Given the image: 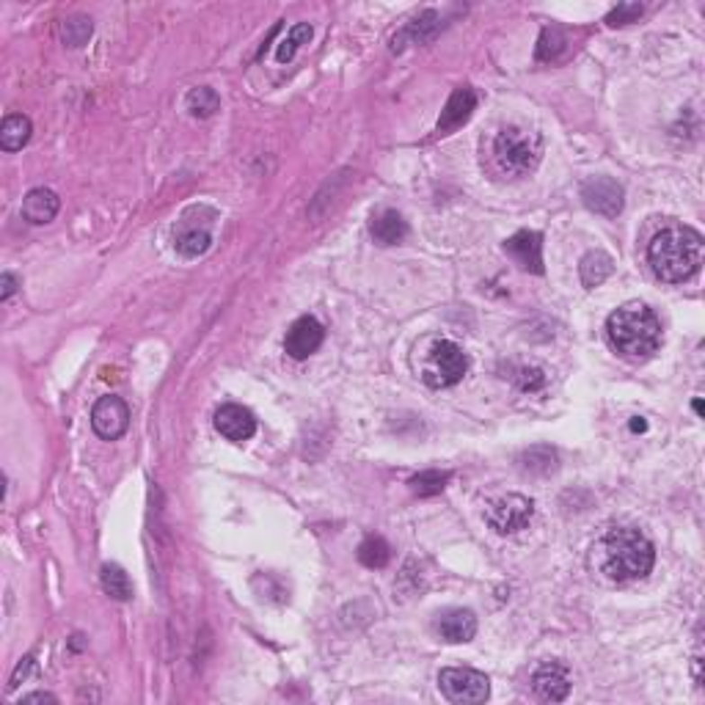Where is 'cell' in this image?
I'll use <instances>...</instances> for the list:
<instances>
[{"label": "cell", "mask_w": 705, "mask_h": 705, "mask_svg": "<svg viewBox=\"0 0 705 705\" xmlns=\"http://www.w3.org/2000/svg\"><path fill=\"white\" fill-rule=\"evenodd\" d=\"M637 17H642V6H639V4H620V6H617V9L606 17V22H609L611 28H620V25L634 22Z\"/></svg>", "instance_id": "cell-31"}, {"label": "cell", "mask_w": 705, "mask_h": 705, "mask_svg": "<svg viewBox=\"0 0 705 705\" xmlns=\"http://www.w3.org/2000/svg\"><path fill=\"white\" fill-rule=\"evenodd\" d=\"M33 670H36V658H33V656H25V658L20 661V665H17L12 681H9V689H17L20 681H28V678L33 675Z\"/></svg>", "instance_id": "cell-32"}, {"label": "cell", "mask_w": 705, "mask_h": 705, "mask_svg": "<svg viewBox=\"0 0 705 705\" xmlns=\"http://www.w3.org/2000/svg\"><path fill=\"white\" fill-rule=\"evenodd\" d=\"M562 48H565V33L559 28H543L540 41H538V58L540 61H554Z\"/></svg>", "instance_id": "cell-29"}, {"label": "cell", "mask_w": 705, "mask_h": 705, "mask_svg": "<svg viewBox=\"0 0 705 705\" xmlns=\"http://www.w3.org/2000/svg\"><path fill=\"white\" fill-rule=\"evenodd\" d=\"M515 383H518V388H523V391H538V388L546 386V375H543V370H538V367H523V370H518Z\"/></svg>", "instance_id": "cell-30"}, {"label": "cell", "mask_w": 705, "mask_h": 705, "mask_svg": "<svg viewBox=\"0 0 705 705\" xmlns=\"http://www.w3.org/2000/svg\"><path fill=\"white\" fill-rule=\"evenodd\" d=\"M535 515V502L523 494H507L485 507V521L496 535H515L529 526Z\"/></svg>", "instance_id": "cell-7"}, {"label": "cell", "mask_w": 705, "mask_h": 705, "mask_svg": "<svg viewBox=\"0 0 705 705\" xmlns=\"http://www.w3.org/2000/svg\"><path fill=\"white\" fill-rule=\"evenodd\" d=\"M438 637L450 645H463L477 637V617L471 609H450L438 617L435 623Z\"/></svg>", "instance_id": "cell-15"}, {"label": "cell", "mask_w": 705, "mask_h": 705, "mask_svg": "<svg viewBox=\"0 0 705 705\" xmlns=\"http://www.w3.org/2000/svg\"><path fill=\"white\" fill-rule=\"evenodd\" d=\"M438 689L455 705H477L491 694V681L485 673L471 667H447L438 675Z\"/></svg>", "instance_id": "cell-6"}, {"label": "cell", "mask_w": 705, "mask_h": 705, "mask_svg": "<svg viewBox=\"0 0 705 705\" xmlns=\"http://www.w3.org/2000/svg\"><path fill=\"white\" fill-rule=\"evenodd\" d=\"M370 235L378 245H397V243L406 240L408 224L397 210H380L378 215H372Z\"/></svg>", "instance_id": "cell-18"}, {"label": "cell", "mask_w": 705, "mask_h": 705, "mask_svg": "<svg viewBox=\"0 0 705 705\" xmlns=\"http://www.w3.org/2000/svg\"><path fill=\"white\" fill-rule=\"evenodd\" d=\"M450 477H452L450 471L430 469V471H422V474L411 477L408 485H411V491H414L416 496H435V494H441V491L447 488Z\"/></svg>", "instance_id": "cell-24"}, {"label": "cell", "mask_w": 705, "mask_h": 705, "mask_svg": "<svg viewBox=\"0 0 705 705\" xmlns=\"http://www.w3.org/2000/svg\"><path fill=\"white\" fill-rule=\"evenodd\" d=\"M20 702H58V697L56 694H50V692H31V694H25Z\"/></svg>", "instance_id": "cell-34"}, {"label": "cell", "mask_w": 705, "mask_h": 705, "mask_svg": "<svg viewBox=\"0 0 705 705\" xmlns=\"http://www.w3.org/2000/svg\"><path fill=\"white\" fill-rule=\"evenodd\" d=\"M210 227L212 220H204V224H196L193 220V212H188L180 224L174 229V248L180 251L185 259H196L201 254L210 251L212 245V235H210Z\"/></svg>", "instance_id": "cell-12"}, {"label": "cell", "mask_w": 705, "mask_h": 705, "mask_svg": "<svg viewBox=\"0 0 705 705\" xmlns=\"http://www.w3.org/2000/svg\"><path fill=\"white\" fill-rule=\"evenodd\" d=\"M92 427L103 441H116L127 433L129 427V408L121 397H100L94 411H92Z\"/></svg>", "instance_id": "cell-9"}, {"label": "cell", "mask_w": 705, "mask_h": 705, "mask_svg": "<svg viewBox=\"0 0 705 705\" xmlns=\"http://www.w3.org/2000/svg\"><path fill=\"white\" fill-rule=\"evenodd\" d=\"M474 108H477V94L471 92V88H455L452 97L444 105V111H441L438 136H450L452 129H458L463 121H469Z\"/></svg>", "instance_id": "cell-16"}, {"label": "cell", "mask_w": 705, "mask_h": 705, "mask_svg": "<svg viewBox=\"0 0 705 705\" xmlns=\"http://www.w3.org/2000/svg\"><path fill=\"white\" fill-rule=\"evenodd\" d=\"M308 39H312V25H308V22L292 25L290 33H287L284 41H281V48L276 50V61H279V64H290V61L295 58V53L303 48V41H308Z\"/></svg>", "instance_id": "cell-26"}, {"label": "cell", "mask_w": 705, "mask_h": 705, "mask_svg": "<svg viewBox=\"0 0 705 705\" xmlns=\"http://www.w3.org/2000/svg\"><path fill=\"white\" fill-rule=\"evenodd\" d=\"M609 344L629 361L650 359L661 347V320L639 300L623 303L606 320Z\"/></svg>", "instance_id": "cell-3"}, {"label": "cell", "mask_w": 705, "mask_h": 705, "mask_svg": "<svg viewBox=\"0 0 705 705\" xmlns=\"http://www.w3.org/2000/svg\"><path fill=\"white\" fill-rule=\"evenodd\" d=\"M58 196L50 188H33L25 199H22V218L33 227L50 224V220L58 215Z\"/></svg>", "instance_id": "cell-17"}, {"label": "cell", "mask_w": 705, "mask_h": 705, "mask_svg": "<svg viewBox=\"0 0 705 705\" xmlns=\"http://www.w3.org/2000/svg\"><path fill=\"white\" fill-rule=\"evenodd\" d=\"M100 585L113 601H129L132 598V582L124 573L121 565H103L100 570Z\"/></svg>", "instance_id": "cell-22"}, {"label": "cell", "mask_w": 705, "mask_h": 705, "mask_svg": "<svg viewBox=\"0 0 705 705\" xmlns=\"http://www.w3.org/2000/svg\"><path fill=\"white\" fill-rule=\"evenodd\" d=\"M504 251L515 259V264L526 273H535L540 276L546 268H543V235L540 232H515L507 243H504Z\"/></svg>", "instance_id": "cell-11"}, {"label": "cell", "mask_w": 705, "mask_h": 705, "mask_svg": "<svg viewBox=\"0 0 705 705\" xmlns=\"http://www.w3.org/2000/svg\"><path fill=\"white\" fill-rule=\"evenodd\" d=\"M494 157L507 176H515L518 180V176L532 174L540 165L543 138L529 127L507 124L496 132V138H494Z\"/></svg>", "instance_id": "cell-4"}, {"label": "cell", "mask_w": 705, "mask_h": 705, "mask_svg": "<svg viewBox=\"0 0 705 705\" xmlns=\"http://www.w3.org/2000/svg\"><path fill=\"white\" fill-rule=\"evenodd\" d=\"M582 201L595 215L617 218L623 212L626 193H623V185L611 180V176H590V180L582 183Z\"/></svg>", "instance_id": "cell-8"}, {"label": "cell", "mask_w": 705, "mask_h": 705, "mask_svg": "<svg viewBox=\"0 0 705 705\" xmlns=\"http://www.w3.org/2000/svg\"><path fill=\"white\" fill-rule=\"evenodd\" d=\"M656 549L645 532L634 526H614L593 543L590 565L611 585H629L645 579L653 570Z\"/></svg>", "instance_id": "cell-1"}, {"label": "cell", "mask_w": 705, "mask_h": 705, "mask_svg": "<svg viewBox=\"0 0 705 705\" xmlns=\"http://www.w3.org/2000/svg\"><path fill=\"white\" fill-rule=\"evenodd\" d=\"M185 105H188L191 116H196V119H207V116H212V113L220 108V97L215 94V88H210V85H199V88H193V92L188 94Z\"/></svg>", "instance_id": "cell-25"}, {"label": "cell", "mask_w": 705, "mask_h": 705, "mask_svg": "<svg viewBox=\"0 0 705 705\" xmlns=\"http://www.w3.org/2000/svg\"><path fill=\"white\" fill-rule=\"evenodd\" d=\"M31 132H33V124L28 116L9 113L4 119V124H0V147H4V152H20L31 141Z\"/></svg>", "instance_id": "cell-19"}, {"label": "cell", "mask_w": 705, "mask_h": 705, "mask_svg": "<svg viewBox=\"0 0 705 705\" xmlns=\"http://www.w3.org/2000/svg\"><path fill=\"white\" fill-rule=\"evenodd\" d=\"M323 339H326V328L320 326V320L312 317V315H306V317H298L290 326V331L284 336V350H287L290 359L303 361V359L312 356V352L320 350Z\"/></svg>", "instance_id": "cell-10"}, {"label": "cell", "mask_w": 705, "mask_h": 705, "mask_svg": "<svg viewBox=\"0 0 705 705\" xmlns=\"http://www.w3.org/2000/svg\"><path fill=\"white\" fill-rule=\"evenodd\" d=\"M518 463L529 474H551L557 469V452L551 447H532L518 458Z\"/></svg>", "instance_id": "cell-23"}, {"label": "cell", "mask_w": 705, "mask_h": 705, "mask_svg": "<svg viewBox=\"0 0 705 705\" xmlns=\"http://www.w3.org/2000/svg\"><path fill=\"white\" fill-rule=\"evenodd\" d=\"M692 675H694V683L702 689L705 683H702V658H700V656H694V658H692Z\"/></svg>", "instance_id": "cell-35"}, {"label": "cell", "mask_w": 705, "mask_h": 705, "mask_svg": "<svg viewBox=\"0 0 705 705\" xmlns=\"http://www.w3.org/2000/svg\"><path fill=\"white\" fill-rule=\"evenodd\" d=\"M388 559H391V549H388V543H386L383 538H378V535L367 538V540L359 546V562L367 565V567H386Z\"/></svg>", "instance_id": "cell-28"}, {"label": "cell", "mask_w": 705, "mask_h": 705, "mask_svg": "<svg viewBox=\"0 0 705 705\" xmlns=\"http://www.w3.org/2000/svg\"><path fill=\"white\" fill-rule=\"evenodd\" d=\"M631 430H645V422H642V419L637 416V419L631 422Z\"/></svg>", "instance_id": "cell-37"}, {"label": "cell", "mask_w": 705, "mask_h": 705, "mask_svg": "<svg viewBox=\"0 0 705 705\" xmlns=\"http://www.w3.org/2000/svg\"><path fill=\"white\" fill-rule=\"evenodd\" d=\"M17 287H20V281H17V276L14 273H4L0 276V300H9L14 292H17Z\"/></svg>", "instance_id": "cell-33"}, {"label": "cell", "mask_w": 705, "mask_h": 705, "mask_svg": "<svg viewBox=\"0 0 705 705\" xmlns=\"http://www.w3.org/2000/svg\"><path fill=\"white\" fill-rule=\"evenodd\" d=\"M570 670L559 661H546L532 675V689L546 702H562L570 694Z\"/></svg>", "instance_id": "cell-13"}, {"label": "cell", "mask_w": 705, "mask_h": 705, "mask_svg": "<svg viewBox=\"0 0 705 705\" xmlns=\"http://www.w3.org/2000/svg\"><path fill=\"white\" fill-rule=\"evenodd\" d=\"M692 408H694V414L702 419V397H694V400H692Z\"/></svg>", "instance_id": "cell-36"}, {"label": "cell", "mask_w": 705, "mask_h": 705, "mask_svg": "<svg viewBox=\"0 0 705 705\" xmlns=\"http://www.w3.org/2000/svg\"><path fill=\"white\" fill-rule=\"evenodd\" d=\"M92 31H94L92 20L83 17V14L69 17V20L61 22V39H64L67 48H83V44L92 39Z\"/></svg>", "instance_id": "cell-27"}, {"label": "cell", "mask_w": 705, "mask_h": 705, "mask_svg": "<svg viewBox=\"0 0 705 705\" xmlns=\"http://www.w3.org/2000/svg\"><path fill=\"white\" fill-rule=\"evenodd\" d=\"M611 271H614V262H611V256L609 254H603V251H590V254H585V259H582V264H579V276H582V284L585 287H601L609 276H611Z\"/></svg>", "instance_id": "cell-20"}, {"label": "cell", "mask_w": 705, "mask_h": 705, "mask_svg": "<svg viewBox=\"0 0 705 705\" xmlns=\"http://www.w3.org/2000/svg\"><path fill=\"white\" fill-rule=\"evenodd\" d=\"M466 372H469V356L458 342L452 339L430 342L422 364V380L430 388H450L460 383Z\"/></svg>", "instance_id": "cell-5"}, {"label": "cell", "mask_w": 705, "mask_h": 705, "mask_svg": "<svg viewBox=\"0 0 705 705\" xmlns=\"http://www.w3.org/2000/svg\"><path fill=\"white\" fill-rule=\"evenodd\" d=\"M705 243L702 235L692 227L673 224L661 229L647 245V262L653 273L667 284L689 281L702 264Z\"/></svg>", "instance_id": "cell-2"}, {"label": "cell", "mask_w": 705, "mask_h": 705, "mask_svg": "<svg viewBox=\"0 0 705 705\" xmlns=\"http://www.w3.org/2000/svg\"><path fill=\"white\" fill-rule=\"evenodd\" d=\"M215 430L224 438L235 441V444H240V441H248L256 433V416L248 408L229 403L215 411Z\"/></svg>", "instance_id": "cell-14"}, {"label": "cell", "mask_w": 705, "mask_h": 705, "mask_svg": "<svg viewBox=\"0 0 705 705\" xmlns=\"http://www.w3.org/2000/svg\"><path fill=\"white\" fill-rule=\"evenodd\" d=\"M438 28H441V22H438V14L435 12H424L416 22H411L400 36H394V41H391V50L394 53H400L403 50V41L406 39H411L414 44H424V41H430V39H435V33H438Z\"/></svg>", "instance_id": "cell-21"}]
</instances>
